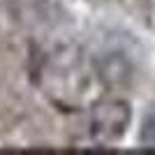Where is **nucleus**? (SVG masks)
<instances>
[{
  "instance_id": "nucleus-3",
  "label": "nucleus",
  "mask_w": 155,
  "mask_h": 155,
  "mask_svg": "<svg viewBox=\"0 0 155 155\" xmlns=\"http://www.w3.org/2000/svg\"><path fill=\"white\" fill-rule=\"evenodd\" d=\"M139 141H141V146L155 148V104L148 107V111L143 114L141 130H139Z\"/></svg>"
},
{
  "instance_id": "nucleus-1",
  "label": "nucleus",
  "mask_w": 155,
  "mask_h": 155,
  "mask_svg": "<svg viewBox=\"0 0 155 155\" xmlns=\"http://www.w3.org/2000/svg\"><path fill=\"white\" fill-rule=\"evenodd\" d=\"M132 109L125 100L97 102L88 118V137L95 143H114L127 132Z\"/></svg>"
},
{
  "instance_id": "nucleus-2",
  "label": "nucleus",
  "mask_w": 155,
  "mask_h": 155,
  "mask_svg": "<svg viewBox=\"0 0 155 155\" xmlns=\"http://www.w3.org/2000/svg\"><path fill=\"white\" fill-rule=\"evenodd\" d=\"M97 77L109 88H125L134 77V65L120 49H107L95 58Z\"/></svg>"
}]
</instances>
